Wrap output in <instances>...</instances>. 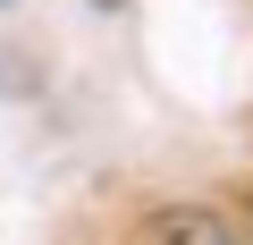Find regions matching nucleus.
<instances>
[{
  "instance_id": "nucleus-2",
  "label": "nucleus",
  "mask_w": 253,
  "mask_h": 245,
  "mask_svg": "<svg viewBox=\"0 0 253 245\" xmlns=\"http://www.w3.org/2000/svg\"><path fill=\"white\" fill-rule=\"evenodd\" d=\"M93 9H126V0H93Z\"/></svg>"
},
{
  "instance_id": "nucleus-1",
  "label": "nucleus",
  "mask_w": 253,
  "mask_h": 245,
  "mask_svg": "<svg viewBox=\"0 0 253 245\" xmlns=\"http://www.w3.org/2000/svg\"><path fill=\"white\" fill-rule=\"evenodd\" d=\"M144 237H152V245H236V228H228L219 211H203V203H169V211H152Z\"/></svg>"
},
{
  "instance_id": "nucleus-3",
  "label": "nucleus",
  "mask_w": 253,
  "mask_h": 245,
  "mask_svg": "<svg viewBox=\"0 0 253 245\" xmlns=\"http://www.w3.org/2000/svg\"><path fill=\"white\" fill-rule=\"evenodd\" d=\"M245 211H253V195H245Z\"/></svg>"
}]
</instances>
